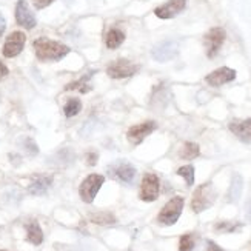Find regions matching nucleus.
I'll return each mask as SVG.
<instances>
[{"label":"nucleus","instance_id":"obj_31","mask_svg":"<svg viewBox=\"0 0 251 251\" xmlns=\"http://www.w3.org/2000/svg\"><path fill=\"white\" fill-rule=\"evenodd\" d=\"M208 247H206V251H224L219 245H216L213 241H208V244H206Z\"/></svg>","mask_w":251,"mask_h":251},{"label":"nucleus","instance_id":"obj_26","mask_svg":"<svg viewBox=\"0 0 251 251\" xmlns=\"http://www.w3.org/2000/svg\"><path fill=\"white\" fill-rule=\"evenodd\" d=\"M216 230L217 231H236L237 228H241V224H228V222H221V224H217L216 226Z\"/></svg>","mask_w":251,"mask_h":251},{"label":"nucleus","instance_id":"obj_15","mask_svg":"<svg viewBox=\"0 0 251 251\" xmlns=\"http://www.w3.org/2000/svg\"><path fill=\"white\" fill-rule=\"evenodd\" d=\"M230 131L245 144H251V119H245V121H233L230 124Z\"/></svg>","mask_w":251,"mask_h":251},{"label":"nucleus","instance_id":"obj_21","mask_svg":"<svg viewBox=\"0 0 251 251\" xmlns=\"http://www.w3.org/2000/svg\"><path fill=\"white\" fill-rule=\"evenodd\" d=\"M80 110H82V102L77 99V97H71V99L67 103H65V106H63L65 116H67L68 119L77 116L80 113Z\"/></svg>","mask_w":251,"mask_h":251},{"label":"nucleus","instance_id":"obj_1","mask_svg":"<svg viewBox=\"0 0 251 251\" xmlns=\"http://www.w3.org/2000/svg\"><path fill=\"white\" fill-rule=\"evenodd\" d=\"M36 56L42 62H57L70 52V47L47 37H39L32 43Z\"/></svg>","mask_w":251,"mask_h":251},{"label":"nucleus","instance_id":"obj_8","mask_svg":"<svg viewBox=\"0 0 251 251\" xmlns=\"http://www.w3.org/2000/svg\"><path fill=\"white\" fill-rule=\"evenodd\" d=\"M159 190H160V182L156 174L148 173L142 179V185H140V194L139 198L144 202H154L159 196Z\"/></svg>","mask_w":251,"mask_h":251},{"label":"nucleus","instance_id":"obj_7","mask_svg":"<svg viewBox=\"0 0 251 251\" xmlns=\"http://www.w3.org/2000/svg\"><path fill=\"white\" fill-rule=\"evenodd\" d=\"M137 71H139L137 65L126 59L114 60L113 63H110V67L106 68V73L111 79H128L131 75H134Z\"/></svg>","mask_w":251,"mask_h":251},{"label":"nucleus","instance_id":"obj_20","mask_svg":"<svg viewBox=\"0 0 251 251\" xmlns=\"http://www.w3.org/2000/svg\"><path fill=\"white\" fill-rule=\"evenodd\" d=\"M201 154V148L198 144H194V142H185L179 156L185 160H193Z\"/></svg>","mask_w":251,"mask_h":251},{"label":"nucleus","instance_id":"obj_32","mask_svg":"<svg viewBox=\"0 0 251 251\" xmlns=\"http://www.w3.org/2000/svg\"><path fill=\"white\" fill-rule=\"evenodd\" d=\"M5 28H6V22H5L2 13H0V36H2L3 32H5Z\"/></svg>","mask_w":251,"mask_h":251},{"label":"nucleus","instance_id":"obj_9","mask_svg":"<svg viewBox=\"0 0 251 251\" xmlns=\"http://www.w3.org/2000/svg\"><path fill=\"white\" fill-rule=\"evenodd\" d=\"M25 42H26L25 32H22V31L11 32V34L5 40V45L2 48V54H3L5 57H8V59L19 56V54L24 51Z\"/></svg>","mask_w":251,"mask_h":251},{"label":"nucleus","instance_id":"obj_5","mask_svg":"<svg viewBox=\"0 0 251 251\" xmlns=\"http://www.w3.org/2000/svg\"><path fill=\"white\" fill-rule=\"evenodd\" d=\"M108 176L121 183H131L136 177V168L126 160H117L108 167Z\"/></svg>","mask_w":251,"mask_h":251},{"label":"nucleus","instance_id":"obj_12","mask_svg":"<svg viewBox=\"0 0 251 251\" xmlns=\"http://www.w3.org/2000/svg\"><path fill=\"white\" fill-rule=\"evenodd\" d=\"M185 6H187V0H168L167 3H163L154 9V14L163 20L173 19V17H176L179 13H182V11L185 9Z\"/></svg>","mask_w":251,"mask_h":251},{"label":"nucleus","instance_id":"obj_10","mask_svg":"<svg viewBox=\"0 0 251 251\" xmlns=\"http://www.w3.org/2000/svg\"><path fill=\"white\" fill-rule=\"evenodd\" d=\"M156 122H152V121H148V122H144V124H139V125H134V126H131L128 129V133H126V139L129 144H133V145H139L144 142L145 137H148L152 131L156 129Z\"/></svg>","mask_w":251,"mask_h":251},{"label":"nucleus","instance_id":"obj_11","mask_svg":"<svg viewBox=\"0 0 251 251\" xmlns=\"http://www.w3.org/2000/svg\"><path fill=\"white\" fill-rule=\"evenodd\" d=\"M16 22L26 29H32L37 25V20L34 14L31 13V9L28 8L26 0H19L16 5Z\"/></svg>","mask_w":251,"mask_h":251},{"label":"nucleus","instance_id":"obj_25","mask_svg":"<svg viewBox=\"0 0 251 251\" xmlns=\"http://www.w3.org/2000/svg\"><path fill=\"white\" fill-rule=\"evenodd\" d=\"M177 174H179V176H182L185 180H187V185H188V187H191V185L194 183V167H193V165L180 167V168L177 170Z\"/></svg>","mask_w":251,"mask_h":251},{"label":"nucleus","instance_id":"obj_22","mask_svg":"<svg viewBox=\"0 0 251 251\" xmlns=\"http://www.w3.org/2000/svg\"><path fill=\"white\" fill-rule=\"evenodd\" d=\"M91 222L97 224V225H113L116 224V217L111 213H106V211H100V213H94L90 216Z\"/></svg>","mask_w":251,"mask_h":251},{"label":"nucleus","instance_id":"obj_2","mask_svg":"<svg viewBox=\"0 0 251 251\" xmlns=\"http://www.w3.org/2000/svg\"><path fill=\"white\" fill-rule=\"evenodd\" d=\"M216 196H217V193H216V190H214L211 182L202 183L201 187H198V190H196L194 194H193V199H191V208H193V211L194 213H202L206 208H210V206L216 201Z\"/></svg>","mask_w":251,"mask_h":251},{"label":"nucleus","instance_id":"obj_23","mask_svg":"<svg viewBox=\"0 0 251 251\" xmlns=\"http://www.w3.org/2000/svg\"><path fill=\"white\" fill-rule=\"evenodd\" d=\"M242 193V177L239 176V174H234L233 176V182H231V187H230V194H228V198H230L231 202H236L239 199V196Z\"/></svg>","mask_w":251,"mask_h":251},{"label":"nucleus","instance_id":"obj_34","mask_svg":"<svg viewBox=\"0 0 251 251\" xmlns=\"http://www.w3.org/2000/svg\"><path fill=\"white\" fill-rule=\"evenodd\" d=\"M0 251H5V250H0Z\"/></svg>","mask_w":251,"mask_h":251},{"label":"nucleus","instance_id":"obj_24","mask_svg":"<svg viewBox=\"0 0 251 251\" xmlns=\"http://www.w3.org/2000/svg\"><path fill=\"white\" fill-rule=\"evenodd\" d=\"M196 247V237L193 234H183L179 241V251H193Z\"/></svg>","mask_w":251,"mask_h":251},{"label":"nucleus","instance_id":"obj_6","mask_svg":"<svg viewBox=\"0 0 251 251\" xmlns=\"http://www.w3.org/2000/svg\"><path fill=\"white\" fill-rule=\"evenodd\" d=\"M225 37H226L225 29L221 28V26H214L205 34L203 45H205V50H206V56H208L210 59H213L216 54L221 51L224 42H225Z\"/></svg>","mask_w":251,"mask_h":251},{"label":"nucleus","instance_id":"obj_4","mask_svg":"<svg viewBox=\"0 0 251 251\" xmlns=\"http://www.w3.org/2000/svg\"><path fill=\"white\" fill-rule=\"evenodd\" d=\"M105 182V177L102 174H90L88 177H86L79 187V196L80 199L85 202V203H91L94 202L97 193L102 188V185Z\"/></svg>","mask_w":251,"mask_h":251},{"label":"nucleus","instance_id":"obj_17","mask_svg":"<svg viewBox=\"0 0 251 251\" xmlns=\"http://www.w3.org/2000/svg\"><path fill=\"white\" fill-rule=\"evenodd\" d=\"M124 40H125V32L119 28H111L105 37V45L110 50H116L122 45Z\"/></svg>","mask_w":251,"mask_h":251},{"label":"nucleus","instance_id":"obj_19","mask_svg":"<svg viewBox=\"0 0 251 251\" xmlns=\"http://www.w3.org/2000/svg\"><path fill=\"white\" fill-rule=\"evenodd\" d=\"M91 75H93V73H90V74L83 75L82 79L75 80V82H73V83H68L67 86H65V90H67V91L77 90V91H79V93H82V94H86V93H90V91L93 90V86H91V85L88 83V80L91 79Z\"/></svg>","mask_w":251,"mask_h":251},{"label":"nucleus","instance_id":"obj_18","mask_svg":"<svg viewBox=\"0 0 251 251\" xmlns=\"http://www.w3.org/2000/svg\"><path fill=\"white\" fill-rule=\"evenodd\" d=\"M26 241L32 245H40L43 242L42 228L36 221H31L29 224H26Z\"/></svg>","mask_w":251,"mask_h":251},{"label":"nucleus","instance_id":"obj_29","mask_svg":"<svg viewBox=\"0 0 251 251\" xmlns=\"http://www.w3.org/2000/svg\"><path fill=\"white\" fill-rule=\"evenodd\" d=\"M34 2V6L37 8V9H43V8H47V6H50L54 0H32Z\"/></svg>","mask_w":251,"mask_h":251},{"label":"nucleus","instance_id":"obj_16","mask_svg":"<svg viewBox=\"0 0 251 251\" xmlns=\"http://www.w3.org/2000/svg\"><path fill=\"white\" fill-rule=\"evenodd\" d=\"M51 185H52L51 176H37V177H34V180L31 182L28 191L34 196H40V194H45L50 190Z\"/></svg>","mask_w":251,"mask_h":251},{"label":"nucleus","instance_id":"obj_3","mask_svg":"<svg viewBox=\"0 0 251 251\" xmlns=\"http://www.w3.org/2000/svg\"><path fill=\"white\" fill-rule=\"evenodd\" d=\"M183 210V198L180 196H176L171 201H168V203H165V206L160 210L157 221L162 225H174L177 222V219L182 214Z\"/></svg>","mask_w":251,"mask_h":251},{"label":"nucleus","instance_id":"obj_13","mask_svg":"<svg viewBox=\"0 0 251 251\" xmlns=\"http://www.w3.org/2000/svg\"><path fill=\"white\" fill-rule=\"evenodd\" d=\"M236 79V71L233 68L228 67H222L219 70H216L213 73H210L205 77V82L210 86H222L225 83H230Z\"/></svg>","mask_w":251,"mask_h":251},{"label":"nucleus","instance_id":"obj_33","mask_svg":"<svg viewBox=\"0 0 251 251\" xmlns=\"http://www.w3.org/2000/svg\"><path fill=\"white\" fill-rule=\"evenodd\" d=\"M248 216L251 217V203H250V206H248Z\"/></svg>","mask_w":251,"mask_h":251},{"label":"nucleus","instance_id":"obj_30","mask_svg":"<svg viewBox=\"0 0 251 251\" xmlns=\"http://www.w3.org/2000/svg\"><path fill=\"white\" fill-rule=\"evenodd\" d=\"M8 68H6V65L2 62V60H0V79H3V77H6V75H8Z\"/></svg>","mask_w":251,"mask_h":251},{"label":"nucleus","instance_id":"obj_14","mask_svg":"<svg viewBox=\"0 0 251 251\" xmlns=\"http://www.w3.org/2000/svg\"><path fill=\"white\" fill-rule=\"evenodd\" d=\"M177 56V43L173 40L162 42L152 50V57L159 62H167Z\"/></svg>","mask_w":251,"mask_h":251},{"label":"nucleus","instance_id":"obj_27","mask_svg":"<svg viewBox=\"0 0 251 251\" xmlns=\"http://www.w3.org/2000/svg\"><path fill=\"white\" fill-rule=\"evenodd\" d=\"M24 147L26 148V151L29 152V154H37V152H39V148L36 145V142L32 140V139H25Z\"/></svg>","mask_w":251,"mask_h":251},{"label":"nucleus","instance_id":"obj_28","mask_svg":"<svg viewBox=\"0 0 251 251\" xmlns=\"http://www.w3.org/2000/svg\"><path fill=\"white\" fill-rule=\"evenodd\" d=\"M97 160H99V156H97V152H93V151H90L88 154H86V163H88L90 167L96 165Z\"/></svg>","mask_w":251,"mask_h":251}]
</instances>
